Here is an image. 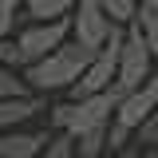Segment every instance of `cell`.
<instances>
[{"label":"cell","mask_w":158,"mask_h":158,"mask_svg":"<svg viewBox=\"0 0 158 158\" xmlns=\"http://www.w3.org/2000/svg\"><path fill=\"white\" fill-rule=\"evenodd\" d=\"M138 158H158V146H142V154Z\"/></svg>","instance_id":"obj_20"},{"label":"cell","mask_w":158,"mask_h":158,"mask_svg":"<svg viewBox=\"0 0 158 158\" xmlns=\"http://www.w3.org/2000/svg\"><path fill=\"white\" fill-rule=\"evenodd\" d=\"M111 127V123H107ZM107 127H91V131H83L79 138V158H103L107 154Z\"/></svg>","instance_id":"obj_10"},{"label":"cell","mask_w":158,"mask_h":158,"mask_svg":"<svg viewBox=\"0 0 158 158\" xmlns=\"http://www.w3.org/2000/svg\"><path fill=\"white\" fill-rule=\"evenodd\" d=\"M154 118H158V111H154Z\"/></svg>","instance_id":"obj_22"},{"label":"cell","mask_w":158,"mask_h":158,"mask_svg":"<svg viewBox=\"0 0 158 158\" xmlns=\"http://www.w3.org/2000/svg\"><path fill=\"white\" fill-rule=\"evenodd\" d=\"M115 32V20L103 8V0H79L75 12H71V36L87 48H103Z\"/></svg>","instance_id":"obj_5"},{"label":"cell","mask_w":158,"mask_h":158,"mask_svg":"<svg viewBox=\"0 0 158 158\" xmlns=\"http://www.w3.org/2000/svg\"><path fill=\"white\" fill-rule=\"evenodd\" d=\"M154 52H150V44L142 36V28L138 24H127V44H123V59H118V91L127 95V91H135L142 87L146 79L154 75Z\"/></svg>","instance_id":"obj_3"},{"label":"cell","mask_w":158,"mask_h":158,"mask_svg":"<svg viewBox=\"0 0 158 158\" xmlns=\"http://www.w3.org/2000/svg\"><path fill=\"white\" fill-rule=\"evenodd\" d=\"M138 154H142V146L135 142V146H127V150H107L103 158H138Z\"/></svg>","instance_id":"obj_19"},{"label":"cell","mask_w":158,"mask_h":158,"mask_svg":"<svg viewBox=\"0 0 158 158\" xmlns=\"http://www.w3.org/2000/svg\"><path fill=\"white\" fill-rule=\"evenodd\" d=\"M95 52H99V48H87V44H79V40L71 36L63 48H56L52 56L28 63V67H24V79L32 83V91H40V95L71 91V87L79 83V75L87 71V63L95 59Z\"/></svg>","instance_id":"obj_1"},{"label":"cell","mask_w":158,"mask_h":158,"mask_svg":"<svg viewBox=\"0 0 158 158\" xmlns=\"http://www.w3.org/2000/svg\"><path fill=\"white\" fill-rule=\"evenodd\" d=\"M16 40L24 48V56H28V63H36V59L52 56L56 48H63L71 40V16H63V20H24Z\"/></svg>","instance_id":"obj_4"},{"label":"cell","mask_w":158,"mask_h":158,"mask_svg":"<svg viewBox=\"0 0 158 158\" xmlns=\"http://www.w3.org/2000/svg\"><path fill=\"white\" fill-rule=\"evenodd\" d=\"M103 8L111 12V20L115 24H135V16H138V0H103Z\"/></svg>","instance_id":"obj_16"},{"label":"cell","mask_w":158,"mask_h":158,"mask_svg":"<svg viewBox=\"0 0 158 158\" xmlns=\"http://www.w3.org/2000/svg\"><path fill=\"white\" fill-rule=\"evenodd\" d=\"M138 4H142V8H154V12H158V0H138Z\"/></svg>","instance_id":"obj_21"},{"label":"cell","mask_w":158,"mask_h":158,"mask_svg":"<svg viewBox=\"0 0 158 158\" xmlns=\"http://www.w3.org/2000/svg\"><path fill=\"white\" fill-rule=\"evenodd\" d=\"M48 142V131H0V158H40Z\"/></svg>","instance_id":"obj_7"},{"label":"cell","mask_w":158,"mask_h":158,"mask_svg":"<svg viewBox=\"0 0 158 158\" xmlns=\"http://www.w3.org/2000/svg\"><path fill=\"white\" fill-rule=\"evenodd\" d=\"M0 63L4 67H28V56H24V48H20V40H12V36H4L0 40Z\"/></svg>","instance_id":"obj_15"},{"label":"cell","mask_w":158,"mask_h":158,"mask_svg":"<svg viewBox=\"0 0 158 158\" xmlns=\"http://www.w3.org/2000/svg\"><path fill=\"white\" fill-rule=\"evenodd\" d=\"M118 103H123V91L111 87V91H99V95H87V99H67L59 107H48L52 111V127L56 131H71V135H83L91 127H107L115 118Z\"/></svg>","instance_id":"obj_2"},{"label":"cell","mask_w":158,"mask_h":158,"mask_svg":"<svg viewBox=\"0 0 158 158\" xmlns=\"http://www.w3.org/2000/svg\"><path fill=\"white\" fill-rule=\"evenodd\" d=\"M131 142H135V131H131L127 123L111 118V127H107V150H127Z\"/></svg>","instance_id":"obj_17"},{"label":"cell","mask_w":158,"mask_h":158,"mask_svg":"<svg viewBox=\"0 0 158 158\" xmlns=\"http://www.w3.org/2000/svg\"><path fill=\"white\" fill-rule=\"evenodd\" d=\"M44 99H48V95H40V91L0 99V131H16V127L28 123V118H36L40 111H44Z\"/></svg>","instance_id":"obj_8"},{"label":"cell","mask_w":158,"mask_h":158,"mask_svg":"<svg viewBox=\"0 0 158 158\" xmlns=\"http://www.w3.org/2000/svg\"><path fill=\"white\" fill-rule=\"evenodd\" d=\"M79 0H24V20H63Z\"/></svg>","instance_id":"obj_9"},{"label":"cell","mask_w":158,"mask_h":158,"mask_svg":"<svg viewBox=\"0 0 158 158\" xmlns=\"http://www.w3.org/2000/svg\"><path fill=\"white\" fill-rule=\"evenodd\" d=\"M20 20H24V0H0V40L12 36Z\"/></svg>","instance_id":"obj_13"},{"label":"cell","mask_w":158,"mask_h":158,"mask_svg":"<svg viewBox=\"0 0 158 158\" xmlns=\"http://www.w3.org/2000/svg\"><path fill=\"white\" fill-rule=\"evenodd\" d=\"M154 111H158V71L146 79L142 87H135V91H127V95H123L115 118H118V123H127L131 131H138V127L154 115Z\"/></svg>","instance_id":"obj_6"},{"label":"cell","mask_w":158,"mask_h":158,"mask_svg":"<svg viewBox=\"0 0 158 158\" xmlns=\"http://www.w3.org/2000/svg\"><path fill=\"white\" fill-rule=\"evenodd\" d=\"M40 158H79V138L71 135V131H56Z\"/></svg>","instance_id":"obj_11"},{"label":"cell","mask_w":158,"mask_h":158,"mask_svg":"<svg viewBox=\"0 0 158 158\" xmlns=\"http://www.w3.org/2000/svg\"><path fill=\"white\" fill-rule=\"evenodd\" d=\"M135 142H138V146H158V118H154V115L135 131Z\"/></svg>","instance_id":"obj_18"},{"label":"cell","mask_w":158,"mask_h":158,"mask_svg":"<svg viewBox=\"0 0 158 158\" xmlns=\"http://www.w3.org/2000/svg\"><path fill=\"white\" fill-rule=\"evenodd\" d=\"M12 95H32V83L24 79L20 67H4L0 63V99H12Z\"/></svg>","instance_id":"obj_12"},{"label":"cell","mask_w":158,"mask_h":158,"mask_svg":"<svg viewBox=\"0 0 158 158\" xmlns=\"http://www.w3.org/2000/svg\"><path fill=\"white\" fill-rule=\"evenodd\" d=\"M135 24L142 28V36H146V44H150V52H154V59H158V12L154 8H138Z\"/></svg>","instance_id":"obj_14"}]
</instances>
